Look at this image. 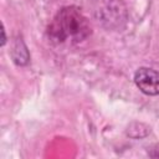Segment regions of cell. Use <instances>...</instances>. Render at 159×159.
<instances>
[{"label": "cell", "instance_id": "5", "mask_svg": "<svg viewBox=\"0 0 159 159\" xmlns=\"http://www.w3.org/2000/svg\"><path fill=\"white\" fill-rule=\"evenodd\" d=\"M148 154L150 157H153V158H159V148L158 149H152L150 152L148 150Z\"/></svg>", "mask_w": 159, "mask_h": 159}, {"label": "cell", "instance_id": "1", "mask_svg": "<svg viewBox=\"0 0 159 159\" xmlns=\"http://www.w3.org/2000/svg\"><path fill=\"white\" fill-rule=\"evenodd\" d=\"M92 34L88 19L80 7L71 5L61 7L47 25L46 36L52 45H77Z\"/></svg>", "mask_w": 159, "mask_h": 159}, {"label": "cell", "instance_id": "6", "mask_svg": "<svg viewBox=\"0 0 159 159\" xmlns=\"http://www.w3.org/2000/svg\"><path fill=\"white\" fill-rule=\"evenodd\" d=\"M1 34H2V40H1V46H4L6 43V35H5V27L2 25V29H1Z\"/></svg>", "mask_w": 159, "mask_h": 159}, {"label": "cell", "instance_id": "4", "mask_svg": "<svg viewBox=\"0 0 159 159\" xmlns=\"http://www.w3.org/2000/svg\"><path fill=\"white\" fill-rule=\"evenodd\" d=\"M10 55H11L12 62L16 66H26L30 61V52L21 37H15V40L12 41Z\"/></svg>", "mask_w": 159, "mask_h": 159}, {"label": "cell", "instance_id": "2", "mask_svg": "<svg viewBox=\"0 0 159 159\" xmlns=\"http://www.w3.org/2000/svg\"><path fill=\"white\" fill-rule=\"evenodd\" d=\"M92 15L98 25L108 31H122L129 19L123 0H93Z\"/></svg>", "mask_w": 159, "mask_h": 159}, {"label": "cell", "instance_id": "3", "mask_svg": "<svg viewBox=\"0 0 159 159\" xmlns=\"http://www.w3.org/2000/svg\"><path fill=\"white\" fill-rule=\"evenodd\" d=\"M134 83L147 96L159 94V71L150 67H139L134 73Z\"/></svg>", "mask_w": 159, "mask_h": 159}]
</instances>
